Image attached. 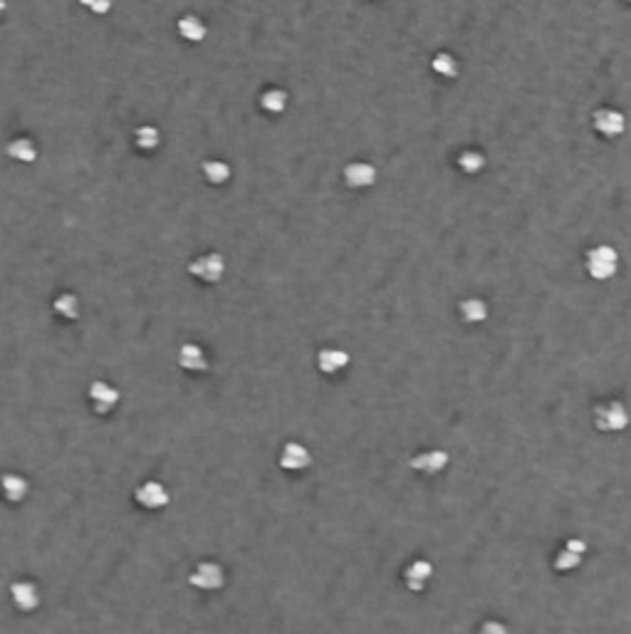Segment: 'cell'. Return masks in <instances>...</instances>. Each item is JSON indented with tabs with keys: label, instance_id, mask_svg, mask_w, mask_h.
<instances>
[{
	"label": "cell",
	"instance_id": "8992f818",
	"mask_svg": "<svg viewBox=\"0 0 631 634\" xmlns=\"http://www.w3.org/2000/svg\"><path fill=\"white\" fill-rule=\"evenodd\" d=\"M448 453L441 451V449H431V451L416 453L411 458V468L419 473H426V476H434V473H441L446 466H448Z\"/></svg>",
	"mask_w": 631,
	"mask_h": 634
},
{
	"label": "cell",
	"instance_id": "7c38bea8",
	"mask_svg": "<svg viewBox=\"0 0 631 634\" xmlns=\"http://www.w3.org/2000/svg\"><path fill=\"white\" fill-rule=\"evenodd\" d=\"M11 595H13L16 607L23 609V612H32V609L40 604V595H37V590L32 583H16L11 587Z\"/></svg>",
	"mask_w": 631,
	"mask_h": 634
},
{
	"label": "cell",
	"instance_id": "30bf717a",
	"mask_svg": "<svg viewBox=\"0 0 631 634\" xmlns=\"http://www.w3.org/2000/svg\"><path fill=\"white\" fill-rule=\"evenodd\" d=\"M137 501L144 508H164L169 503V491L157 481H147L137 488Z\"/></svg>",
	"mask_w": 631,
	"mask_h": 634
},
{
	"label": "cell",
	"instance_id": "7402d4cb",
	"mask_svg": "<svg viewBox=\"0 0 631 634\" xmlns=\"http://www.w3.org/2000/svg\"><path fill=\"white\" fill-rule=\"evenodd\" d=\"M582 558H584V555H577V553H572L570 548H562L560 553L555 555V570H560V573H570V570H575V568H580V563H582Z\"/></svg>",
	"mask_w": 631,
	"mask_h": 634
},
{
	"label": "cell",
	"instance_id": "7a4b0ae2",
	"mask_svg": "<svg viewBox=\"0 0 631 634\" xmlns=\"http://www.w3.org/2000/svg\"><path fill=\"white\" fill-rule=\"evenodd\" d=\"M594 421L601 432H624L629 427V411L621 401H606L594 409Z\"/></svg>",
	"mask_w": 631,
	"mask_h": 634
},
{
	"label": "cell",
	"instance_id": "e0dca14e",
	"mask_svg": "<svg viewBox=\"0 0 631 634\" xmlns=\"http://www.w3.org/2000/svg\"><path fill=\"white\" fill-rule=\"evenodd\" d=\"M458 166H460V171L463 173L475 176L478 171H483L485 157L480 152H475V149H465V152H460V157H458Z\"/></svg>",
	"mask_w": 631,
	"mask_h": 634
},
{
	"label": "cell",
	"instance_id": "5bb4252c",
	"mask_svg": "<svg viewBox=\"0 0 631 634\" xmlns=\"http://www.w3.org/2000/svg\"><path fill=\"white\" fill-rule=\"evenodd\" d=\"M460 317L468 325H480V322L488 320V303L480 298H465L460 303Z\"/></svg>",
	"mask_w": 631,
	"mask_h": 634
},
{
	"label": "cell",
	"instance_id": "cb8c5ba5",
	"mask_svg": "<svg viewBox=\"0 0 631 634\" xmlns=\"http://www.w3.org/2000/svg\"><path fill=\"white\" fill-rule=\"evenodd\" d=\"M565 548H570L572 553H577V555H584L587 553V543L582 538H570L565 543Z\"/></svg>",
	"mask_w": 631,
	"mask_h": 634
},
{
	"label": "cell",
	"instance_id": "9c48e42d",
	"mask_svg": "<svg viewBox=\"0 0 631 634\" xmlns=\"http://www.w3.org/2000/svg\"><path fill=\"white\" fill-rule=\"evenodd\" d=\"M312 463V456L310 451L302 446V444H288L283 449V456H280V466L288 468V471H305V468Z\"/></svg>",
	"mask_w": 631,
	"mask_h": 634
},
{
	"label": "cell",
	"instance_id": "5b68a950",
	"mask_svg": "<svg viewBox=\"0 0 631 634\" xmlns=\"http://www.w3.org/2000/svg\"><path fill=\"white\" fill-rule=\"evenodd\" d=\"M188 583H191L193 587H198V590H218V587H223V583H226V575H223L221 565L203 563V565H198L191 575H188Z\"/></svg>",
	"mask_w": 631,
	"mask_h": 634
},
{
	"label": "cell",
	"instance_id": "d6986e66",
	"mask_svg": "<svg viewBox=\"0 0 631 634\" xmlns=\"http://www.w3.org/2000/svg\"><path fill=\"white\" fill-rule=\"evenodd\" d=\"M431 65H434V70L439 72L441 77H448V80L458 77V60H455L453 55H448V52H439Z\"/></svg>",
	"mask_w": 631,
	"mask_h": 634
},
{
	"label": "cell",
	"instance_id": "52a82bcc",
	"mask_svg": "<svg viewBox=\"0 0 631 634\" xmlns=\"http://www.w3.org/2000/svg\"><path fill=\"white\" fill-rule=\"evenodd\" d=\"M344 181L352 188H369L376 183V169L367 161H354L344 169Z\"/></svg>",
	"mask_w": 631,
	"mask_h": 634
},
{
	"label": "cell",
	"instance_id": "ffe728a7",
	"mask_svg": "<svg viewBox=\"0 0 631 634\" xmlns=\"http://www.w3.org/2000/svg\"><path fill=\"white\" fill-rule=\"evenodd\" d=\"M203 173L211 183H226L231 178V166L218 161V159H211V161L203 164Z\"/></svg>",
	"mask_w": 631,
	"mask_h": 634
},
{
	"label": "cell",
	"instance_id": "9a60e30c",
	"mask_svg": "<svg viewBox=\"0 0 631 634\" xmlns=\"http://www.w3.org/2000/svg\"><path fill=\"white\" fill-rule=\"evenodd\" d=\"M317 365L324 374H337L349 365V355L344 350H322L317 355Z\"/></svg>",
	"mask_w": 631,
	"mask_h": 634
},
{
	"label": "cell",
	"instance_id": "4316f807",
	"mask_svg": "<svg viewBox=\"0 0 631 634\" xmlns=\"http://www.w3.org/2000/svg\"><path fill=\"white\" fill-rule=\"evenodd\" d=\"M624 3H629V6H631V0H624Z\"/></svg>",
	"mask_w": 631,
	"mask_h": 634
},
{
	"label": "cell",
	"instance_id": "d4e9b609",
	"mask_svg": "<svg viewBox=\"0 0 631 634\" xmlns=\"http://www.w3.org/2000/svg\"><path fill=\"white\" fill-rule=\"evenodd\" d=\"M270 109H280L283 107V95H268V102H265Z\"/></svg>",
	"mask_w": 631,
	"mask_h": 634
},
{
	"label": "cell",
	"instance_id": "ac0fdd59",
	"mask_svg": "<svg viewBox=\"0 0 631 634\" xmlns=\"http://www.w3.org/2000/svg\"><path fill=\"white\" fill-rule=\"evenodd\" d=\"M55 312H60L67 320H77V315H80V300H77V295L62 293L55 300Z\"/></svg>",
	"mask_w": 631,
	"mask_h": 634
},
{
	"label": "cell",
	"instance_id": "3957f363",
	"mask_svg": "<svg viewBox=\"0 0 631 634\" xmlns=\"http://www.w3.org/2000/svg\"><path fill=\"white\" fill-rule=\"evenodd\" d=\"M592 124L594 129L606 139H616L626 132V117L619 112V109H611V107H601L594 112L592 117Z\"/></svg>",
	"mask_w": 631,
	"mask_h": 634
},
{
	"label": "cell",
	"instance_id": "6da1fadb",
	"mask_svg": "<svg viewBox=\"0 0 631 634\" xmlns=\"http://www.w3.org/2000/svg\"><path fill=\"white\" fill-rule=\"evenodd\" d=\"M587 273L594 280H609L619 270V253L611 245H596V248L587 250Z\"/></svg>",
	"mask_w": 631,
	"mask_h": 634
},
{
	"label": "cell",
	"instance_id": "484cf974",
	"mask_svg": "<svg viewBox=\"0 0 631 634\" xmlns=\"http://www.w3.org/2000/svg\"><path fill=\"white\" fill-rule=\"evenodd\" d=\"M485 632H490V629H495V632H505V627H500V624H485Z\"/></svg>",
	"mask_w": 631,
	"mask_h": 634
},
{
	"label": "cell",
	"instance_id": "44dd1931",
	"mask_svg": "<svg viewBox=\"0 0 631 634\" xmlns=\"http://www.w3.org/2000/svg\"><path fill=\"white\" fill-rule=\"evenodd\" d=\"M8 154H11L13 159H18V161H35L37 152L35 147H32V142H27V139H16V142L8 147Z\"/></svg>",
	"mask_w": 631,
	"mask_h": 634
},
{
	"label": "cell",
	"instance_id": "8fae6325",
	"mask_svg": "<svg viewBox=\"0 0 631 634\" xmlns=\"http://www.w3.org/2000/svg\"><path fill=\"white\" fill-rule=\"evenodd\" d=\"M431 575H434V565H431L429 560H416V563H411L409 568H406L404 578H406L409 590L421 592V590L426 587V583L431 580Z\"/></svg>",
	"mask_w": 631,
	"mask_h": 634
},
{
	"label": "cell",
	"instance_id": "277c9868",
	"mask_svg": "<svg viewBox=\"0 0 631 634\" xmlns=\"http://www.w3.org/2000/svg\"><path fill=\"white\" fill-rule=\"evenodd\" d=\"M191 275H196L198 280H206V283H218L226 273V258L221 253H206L198 255L191 265H188Z\"/></svg>",
	"mask_w": 631,
	"mask_h": 634
},
{
	"label": "cell",
	"instance_id": "ba28073f",
	"mask_svg": "<svg viewBox=\"0 0 631 634\" xmlns=\"http://www.w3.org/2000/svg\"><path fill=\"white\" fill-rule=\"evenodd\" d=\"M90 399L99 414H106V411L114 409L116 401H119V391H116L114 386L106 384V382H94V384L90 386Z\"/></svg>",
	"mask_w": 631,
	"mask_h": 634
},
{
	"label": "cell",
	"instance_id": "2e32d148",
	"mask_svg": "<svg viewBox=\"0 0 631 634\" xmlns=\"http://www.w3.org/2000/svg\"><path fill=\"white\" fill-rule=\"evenodd\" d=\"M0 486H3V493H6L8 501H13V503H20L23 498L27 496V491H30L27 481L23 476H18V473H6L3 481H0Z\"/></svg>",
	"mask_w": 631,
	"mask_h": 634
},
{
	"label": "cell",
	"instance_id": "603a6c76",
	"mask_svg": "<svg viewBox=\"0 0 631 634\" xmlns=\"http://www.w3.org/2000/svg\"><path fill=\"white\" fill-rule=\"evenodd\" d=\"M137 144L142 149H154V147H159V134H157V129H152V127H147V129H139V134H137Z\"/></svg>",
	"mask_w": 631,
	"mask_h": 634
},
{
	"label": "cell",
	"instance_id": "4fadbf2b",
	"mask_svg": "<svg viewBox=\"0 0 631 634\" xmlns=\"http://www.w3.org/2000/svg\"><path fill=\"white\" fill-rule=\"evenodd\" d=\"M178 365L186 372H206L208 370L206 352L198 345H183L181 352H178Z\"/></svg>",
	"mask_w": 631,
	"mask_h": 634
}]
</instances>
